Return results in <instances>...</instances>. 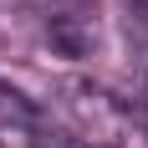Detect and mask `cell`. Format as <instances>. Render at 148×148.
Segmentation results:
<instances>
[{
  "label": "cell",
  "mask_w": 148,
  "mask_h": 148,
  "mask_svg": "<svg viewBox=\"0 0 148 148\" xmlns=\"http://www.w3.org/2000/svg\"><path fill=\"white\" fill-rule=\"evenodd\" d=\"M138 118H143V133H148V102H143V107H138Z\"/></svg>",
  "instance_id": "5"
},
{
  "label": "cell",
  "mask_w": 148,
  "mask_h": 148,
  "mask_svg": "<svg viewBox=\"0 0 148 148\" xmlns=\"http://www.w3.org/2000/svg\"><path fill=\"white\" fill-rule=\"evenodd\" d=\"M36 128V102L21 87L0 82V133H31Z\"/></svg>",
  "instance_id": "2"
},
{
  "label": "cell",
  "mask_w": 148,
  "mask_h": 148,
  "mask_svg": "<svg viewBox=\"0 0 148 148\" xmlns=\"http://www.w3.org/2000/svg\"><path fill=\"white\" fill-rule=\"evenodd\" d=\"M46 41L61 56H92L97 51V5H61L46 26Z\"/></svg>",
  "instance_id": "1"
},
{
  "label": "cell",
  "mask_w": 148,
  "mask_h": 148,
  "mask_svg": "<svg viewBox=\"0 0 148 148\" xmlns=\"http://www.w3.org/2000/svg\"><path fill=\"white\" fill-rule=\"evenodd\" d=\"M128 41H133V56H138V72L148 77V5L138 0L133 15H128Z\"/></svg>",
  "instance_id": "3"
},
{
  "label": "cell",
  "mask_w": 148,
  "mask_h": 148,
  "mask_svg": "<svg viewBox=\"0 0 148 148\" xmlns=\"http://www.w3.org/2000/svg\"><path fill=\"white\" fill-rule=\"evenodd\" d=\"M31 148H92L87 138H77V133H61V128H31Z\"/></svg>",
  "instance_id": "4"
}]
</instances>
